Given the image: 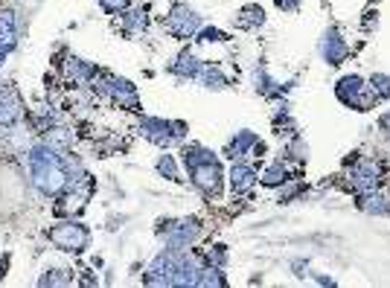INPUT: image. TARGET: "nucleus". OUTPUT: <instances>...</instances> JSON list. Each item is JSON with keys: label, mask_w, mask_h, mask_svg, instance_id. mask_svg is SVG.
I'll use <instances>...</instances> for the list:
<instances>
[{"label": "nucleus", "mask_w": 390, "mask_h": 288, "mask_svg": "<svg viewBox=\"0 0 390 288\" xmlns=\"http://www.w3.org/2000/svg\"><path fill=\"white\" fill-rule=\"evenodd\" d=\"M30 175H32V184L38 186V192H44V196H59L70 181L64 163H61V152L50 149L47 143L30 152Z\"/></svg>", "instance_id": "1"}, {"label": "nucleus", "mask_w": 390, "mask_h": 288, "mask_svg": "<svg viewBox=\"0 0 390 288\" xmlns=\"http://www.w3.org/2000/svg\"><path fill=\"white\" fill-rule=\"evenodd\" d=\"M187 172H189L195 189H199L201 196L222 198V192H225V169H222V160H218V157H210L204 163H195V166H189Z\"/></svg>", "instance_id": "2"}, {"label": "nucleus", "mask_w": 390, "mask_h": 288, "mask_svg": "<svg viewBox=\"0 0 390 288\" xmlns=\"http://www.w3.org/2000/svg\"><path fill=\"white\" fill-rule=\"evenodd\" d=\"M201 27H204L201 15L195 12L192 6H187L184 0H178V4H172V9H169V15H166V30H169V35H172V38H178V41L195 38V35H199V30H201Z\"/></svg>", "instance_id": "3"}, {"label": "nucleus", "mask_w": 390, "mask_h": 288, "mask_svg": "<svg viewBox=\"0 0 390 288\" xmlns=\"http://www.w3.org/2000/svg\"><path fill=\"white\" fill-rule=\"evenodd\" d=\"M50 242L64 251V253H82L90 242V230L82 224V222H73V219H64L59 222L53 230H50Z\"/></svg>", "instance_id": "4"}, {"label": "nucleus", "mask_w": 390, "mask_h": 288, "mask_svg": "<svg viewBox=\"0 0 390 288\" xmlns=\"http://www.w3.org/2000/svg\"><path fill=\"white\" fill-rule=\"evenodd\" d=\"M140 134L149 143H155V146H175V143H181V137L175 134V126L166 123V119H158V116H143Z\"/></svg>", "instance_id": "5"}, {"label": "nucleus", "mask_w": 390, "mask_h": 288, "mask_svg": "<svg viewBox=\"0 0 390 288\" xmlns=\"http://www.w3.org/2000/svg\"><path fill=\"white\" fill-rule=\"evenodd\" d=\"M201 233V222L199 219H181L172 222V233L166 236V251H189L195 245V239Z\"/></svg>", "instance_id": "6"}, {"label": "nucleus", "mask_w": 390, "mask_h": 288, "mask_svg": "<svg viewBox=\"0 0 390 288\" xmlns=\"http://www.w3.org/2000/svg\"><path fill=\"white\" fill-rule=\"evenodd\" d=\"M61 76H64V82L73 85V88H85V85L93 82L96 67H93L90 61L79 59V56H67L64 64H61Z\"/></svg>", "instance_id": "7"}, {"label": "nucleus", "mask_w": 390, "mask_h": 288, "mask_svg": "<svg viewBox=\"0 0 390 288\" xmlns=\"http://www.w3.org/2000/svg\"><path fill=\"white\" fill-rule=\"evenodd\" d=\"M108 100H111L119 111H140V96H137V88H134L129 79H119V76H114Z\"/></svg>", "instance_id": "8"}, {"label": "nucleus", "mask_w": 390, "mask_h": 288, "mask_svg": "<svg viewBox=\"0 0 390 288\" xmlns=\"http://www.w3.org/2000/svg\"><path fill=\"white\" fill-rule=\"evenodd\" d=\"M149 23L152 18L146 6H129L126 12H119V32L123 35H140L149 30Z\"/></svg>", "instance_id": "9"}, {"label": "nucleus", "mask_w": 390, "mask_h": 288, "mask_svg": "<svg viewBox=\"0 0 390 288\" xmlns=\"http://www.w3.org/2000/svg\"><path fill=\"white\" fill-rule=\"evenodd\" d=\"M201 70H204V61L192 50H181L175 59H169V73H175L181 79H199Z\"/></svg>", "instance_id": "10"}, {"label": "nucleus", "mask_w": 390, "mask_h": 288, "mask_svg": "<svg viewBox=\"0 0 390 288\" xmlns=\"http://www.w3.org/2000/svg\"><path fill=\"white\" fill-rule=\"evenodd\" d=\"M254 184H256V169L248 160H236L230 166V189L236 196H248Z\"/></svg>", "instance_id": "11"}, {"label": "nucleus", "mask_w": 390, "mask_h": 288, "mask_svg": "<svg viewBox=\"0 0 390 288\" xmlns=\"http://www.w3.org/2000/svg\"><path fill=\"white\" fill-rule=\"evenodd\" d=\"M0 47L9 53L18 47V18H15V9L6 4L0 6Z\"/></svg>", "instance_id": "12"}, {"label": "nucleus", "mask_w": 390, "mask_h": 288, "mask_svg": "<svg viewBox=\"0 0 390 288\" xmlns=\"http://www.w3.org/2000/svg\"><path fill=\"white\" fill-rule=\"evenodd\" d=\"M23 114V105H20V96L15 90H0V126L4 128H12Z\"/></svg>", "instance_id": "13"}, {"label": "nucleus", "mask_w": 390, "mask_h": 288, "mask_svg": "<svg viewBox=\"0 0 390 288\" xmlns=\"http://www.w3.org/2000/svg\"><path fill=\"white\" fill-rule=\"evenodd\" d=\"M321 53H324V59H326L329 64H341V61H344V59L350 56L347 44H344V38H341L338 30H329V32L324 35V41H321Z\"/></svg>", "instance_id": "14"}, {"label": "nucleus", "mask_w": 390, "mask_h": 288, "mask_svg": "<svg viewBox=\"0 0 390 288\" xmlns=\"http://www.w3.org/2000/svg\"><path fill=\"white\" fill-rule=\"evenodd\" d=\"M379 184H382L379 166H376V163H358V169L353 172V186L358 189V196H361V192L379 189Z\"/></svg>", "instance_id": "15"}, {"label": "nucleus", "mask_w": 390, "mask_h": 288, "mask_svg": "<svg viewBox=\"0 0 390 288\" xmlns=\"http://www.w3.org/2000/svg\"><path fill=\"white\" fill-rule=\"evenodd\" d=\"M364 88H367V82H364L361 76H341V79H338V85H335V96H338V100L344 102V105H350V108H353V102L361 96V90H364Z\"/></svg>", "instance_id": "16"}, {"label": "nucleus", "mask_w": 390, "mask_h": 288, "mask_svg": "<svg viewBox=\"0 0 390 288\" xmlns=\"http://www.w3.org/2000/svg\"><path fill=\"white\" fill-rule=\"evenodd\" d=\"M256 146V134L254 131H239L230 143H228V146H225V155L230 157V160H239V157H248V152Z\"/></svg>", "instance_id": "17"}, {"label": "nucleus", "mask_w": 390, "mask_h": 288, "mask_svg": "<svg viewBox=\"0 0 390 288\" xmlns=\"http://www.w3.org/2000/svg\"><path fill=\"white\" fill-rule=\"evenodd\" d=\"M265 23V9L259 4H248L236 12V27L239 30H259Z\"/></svg>", "instance_id": "18"}, {"label": "nucleus", "mask_w": 390, "mask_h": 288, "mask_svg": "<svg viewBox=\"0 0 390 288\" xmlns=\"http://www.w3.org/2000/svg\"><path fill=\"white\" fill-rule=\"evenodd\" d=\"M288 178H291V175H288V169H285V163H268L265 169H262V175H259V184L268 186V189H277V186H283Z\"/></svg>", "instance_id": "19"}, {"label": "nucleus", "mask_w": 390, "mask_h": 288, "mask_svg": "<svg viewBox=\"0 0 390 288\" xmlns=\"http://www.w3.org/2000/svg\"><path fill=\"white\" fill-rule=\"evenodd\" d=\"M44 143L50 149H56V152H67L73 146V134L67 128H61V126H50L47 134H44Z\"/></svg>", "instance_id": "20"}, {"label": "nucleus", "mask_w": 390, "mask_h": 288, "mask_svg": "<svg viewBox=\"0 0 390 288\" xmlns=\"http://www.w3.org/2000/svg\"><path fill=\"white\" fill-rule=\"evenodd\" d=\"M201 82H204L210 90H225V88H228L225 73H222V70H218L215 64H207V67L201 70Z\"/></svg>", "instance_id": "21"}, {"label": "nucleus", "mask_w": 390, "mask_h": 288, "mask_svg": "<svg viewBox=\"0 0 390 288\" xmlns=\"http://www.w3.org/2000/svg\"><path fill=\"white\" fill-rule=\"evenodd\" d=\"M158 172L166 178V181H181V172H178V160L172 157V155H163L160 160H158Z\"/></svg>", "instance_id": "22"}, {"label": "nucleus", "mask_w": 390, "mask_h": 288, "mask_svg": "<svg viewBox=\"0 0 390 288\" xmlns=\"http://www.w3.org/2000/svg\"><path fill=\"white\" fill-rule=\"evenodd\" d=\"M67 282H73V277H70V271H64V268H50L41 280H38V285H67Z\"/></svg>", "instance_id": "23"}, {"label": "nucleus", "mask_w": 390, "mask_h": 288, "mask_svg": "<svg viewBox=\"0 0 390 288\" xmlns=\"http://www.w3.org/2000/svg\"><path fill=\"white\" fill-rule=\"evenodd\" d=\"M370 90L379 96V100H390V76H382V73H373L370 76Z\"/></svg>", "instance_id": "24"}, {"label": "nucleus", "mask_w": 390, "mask_h": 288, "mask_svg": "<svg viewBox=\"0 0 390 288\" xmlns=\"http://www.w3.org/2000/svg\"><path fill=\"white\" fill-rule=\"evenodd\" d=\"M199 285H213V288H215V285H225V274H222V268H215V265H204Z\"/></svg>", "instance_id": "25"}, {"label": "nucleus", "mask_w": 390, "mask_h": 288, "mask_svg": "<svg viewBox=\"0 0 390 288\" xmlns=\"http://www.w3.org/2000/svg\"><path fill=\"white\" fill-rule=\"evenodd\" d=\"M195 41L199 44H215V41H228V35L222 30H215V27H201L199 35H195Z\"/></svg>", "instance_id": "26"}, {"label": "nucleus", "mask_w": 390, "mask_h": 288, "mask_svg": "<svg viewBox=\"0 0 390 288\" xmlns=\"http://www.w3.org/2000/svg\"><path fill=\"white\" fill-rule=\"evenodd\" d=\"M207 262L215 265V268H225L228 265V248L225 245H213L210 253H207Z\"/></svg>", "instance_id": "27"}, {"label": "nucleus", "mask_w": 390, "mask_h": 288, "mask_svg": "<svg viewBox=\"0 0 390 288\" xmlns=\"http://www.w3.org/2000/svg\"><path fill=\"white\" fill-rule=\"evenodd\" d=\"M100 6L108 15H119V12H126L131 6V0H100Z\"/></svg>", "instance_id": "28"}, {"label": "nucleus", "mask_w": 390, "mask_h": 288, "mask_svg": "<svg viewBox=\"0 0 390 288\" xmlns=\"http://www.w3.org/2000/svg\"><path fill=\"white\" fill-rule=\"evenodd\" d=\"M274 4H277V9H283V12H297L303 0H274Z\"/></svg>", "instance_id": "29"}, {"label": "nucleus", "mask_w": 390, "mask_h": 288, "mask_svg": "<svg viewBox=\"0 0 390 288\" xmlns=\"http://www.w3.org/2000/svg\"><path fill=\"white\" fill-rule=\"evenodd\" d=\"M379 128H384V131L390 134V111H387V114H382V119H379Z\"/></svg>", "instance_id": "30"}, {"label": "nucleus", "mask_w": 390, "mask_h": 288, "mask_svg": "<svg viewBox=\"0 0 390 288\" xmlns=\"http://www.w3.org/2000/svg\"><path fill=\"white\" fill-rule=\"evenodd\" d=\"M4 274H6V259L0 256V280H4Z\"/></svg>", "instance_id": "31"}, {"label": "nucleus", "mask_w": 390, "mask_h": 288, "mask_svg": "<svg viewBox=\"0 0 390 288\" xmlns=\"http://www.w3.org/2000/svg\"><path fill=\"white\" fill-rule=\"evenodd\" d=\"M0 90H4V85H0Z\"/></svg>", "instance_id": "32"}]
</instances>
